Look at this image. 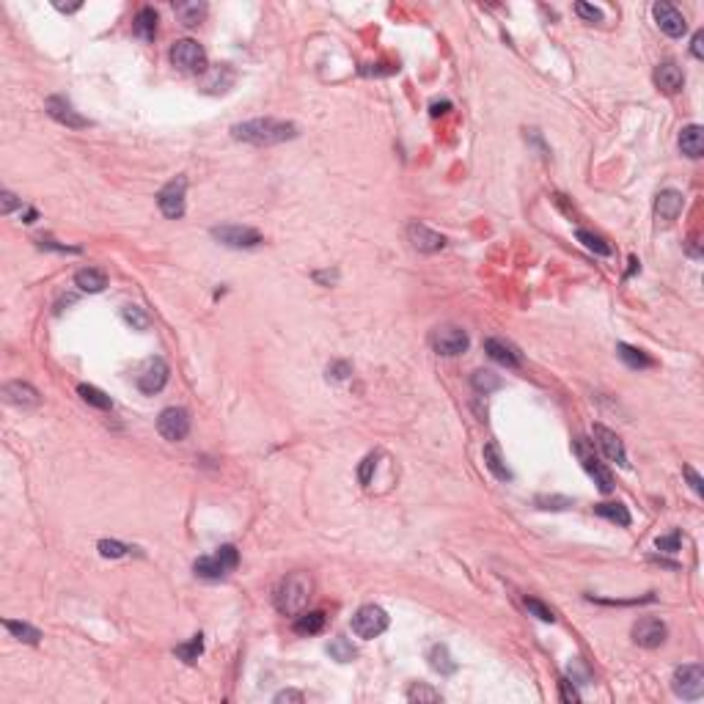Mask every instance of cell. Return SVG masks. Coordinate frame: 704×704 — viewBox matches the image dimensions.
Segmentation results:
<instances>
[{"mask_svg":"<svg viewBox=\"0 0 704 704\" xmlns=\"http://www.w3.org/2000/svg\"><path fill=\"white\" fill-rule=\"evenodd\" d=\"M3 627L17 639V641H25V644H39L42 639V630H36L33 624H28V622H14V619H6L3 622Z\"/></svg>","mask_w":704,"mask_h":704,"instance_id":"f1b7e54d","label":"cell"},{"mask_svg":"<svg viewBox=\"0 0 704 704\" xmlns=\"http://www.w3.org/2000/svg\"><path fill=\"white\" fill-rule=\"evenodd\" d=\"M157 432L171 443L185 440L190 432V413L185 407H166L157 418Z\"/></svg>","mask_w":704,"mask_h":704,"instance_id":"30bf717a","label":"cell"},{"mask_svg":"<svg viewBox=\"0 0 704 704\" xmlns=\"http://www.w3.org/2000/svg\"><path fill=\"white\" fill-rule=\"evenodd\" d=\"M537 503L542 506V509H567V506H572V501L570 498H542L539 496L537 498Z\"/></svg>","mask_w":704,"mask_h":704,"instance_id":"7dc6e473","label":"cell"},{"mask_svg":"<svg viewBox=\"0 0 704 704\" xmlns=\"http://www.w3.org/2000/svg\"><path fill=\"white\" fill-rule=\"evenodd\" d=\"M680 542H683V534L680 531H671L668 537H658V550H663V553H677L680 550Z\"/></svg>","mask_w":704,"mask_h":704,"instance_id":"b9f144b4","label":"cell"},{"mask_svg":"<svg viewBox=\"0 0 704 704\" xmlns=\"http://www.w3.org/2000/svg\"><path fill=\"white\" fill-rule=\"evenodd\" d=\"M168 374L171 372H168V363L163 361V358H149L144 366H141V372H138V377H135V383H138V388H141L144 394L154 396V394H160V391L166 388Z\"/></svg>","mask_w":704,"mask_h":704,"instance_id":"8fae6325","label":"cell"},{"mask_svg":"<svg viewBox=\"0 0 704 704\" xmlns=\"http://www.w3.org/2000/svg\"><path fill=\"white\" fill-rule=\"evenodd\" d=\"M468 344H471L468 333L462 328H457V325H440V328L432 331V347H435L437 355L454 358V355H462L468 350Z\"/></svg>","mask_w":704,"mask_h":704,"instance_id":"ba28073f","label":"cell"},{"mask_svg":"<svg viewBox=\"0 0 704 704\" xmlns=\"http://www.w3.org/2000/svg\"><path fill=\"white\" fill-rule=\"evenodd\" d=\"M652 14H655V22H658V28H661L666 36H671V39L685 36L688 22H685L683 11H677L671 3H655L652 6Z\"/></svg>","mask_w":704,"mask_h":704,"instance_id":"5bb4252c","label":"cell"},{"mask_svg":"<svg viewBox=\"0 0 704 704\" xmlns=\"http://www.w3.org/2000/svg\"><path fill=\"white\" fill-rule=\"evenodd\" d=\"M575 11H578V17H583V20L602 22V11L594 9V6H589V3H575Z\"/></svg>","mask_w":704,"mask_h":704,"instance_id":"ee69618b","label":"cell"},{"mask_svg":"<svg viewBox=\"0 0 704 704\" xmlns=\"http://www.w3.org/2000/svg\"><path fill=\"white\" fill-rule=\"evenodd\" d=\"M594 515L611 520V523H617V526H630V512H627V506H622V503H597V506H594Z\"/></svg>","mask_w":704,"mask_h":704,"instance_id":"1f68e13d","label":"cell"},{"mask_svg":"<svg viewBox=\"0 0 704 704\" xmlns=\"http://www.w3.org/2000/svg\"><path fill=\"white\" fill-rule=\"evenodd\" d=\"M680 149L690 160H699L704 154V129L699 124H688L680 132Z\"/></svg>","mask_w":704,"mask_h":704,"instance_id":"7402d4cb","label":"cell"},{"mask_svg":"<svg viewBox=\"0 0 704 704\" xmlns=\"http://www.w3.org/2000/svg\"><path fill=\"white\" fill-rule=\"evenodd\" d=\"M328 652H331L333 661L338 663H350L355 658V646H352L347 639H341V636H336L331 644H328Z\"/></svg>","mask_w":704,"mask_h":704,"instance_id":"8d00e7d4","label":"cell"},{"mask_svg":"<svg viewBox=\"0 0 704 704\" xmlns=\"http://www.w3.org/2000/svg\"><path fill=\"white\" fill-rule=\"evenodd\" d=\"M350 374H352V369L347 361H336V363L328 366V377H331V380H347Z\"/></svg>","mask_w":704,"mask_h":704,"instance_id":"bcb514c9","label":"cell"},{"mask_svg":"<svg viewBox=\"0 0 704 704\" xmlns=\"http://www.w3.org/2000/svg\"><path fill=\"white\" fill-rule=\"evenodd\" d=\"M44 107H47L50 119H55L58 124L69 127V129H83V127L91 124L88 119H83V116L72 107V102H69L66 97H50V100L44 102Z\"/></svg>","mask_w":704,"mask_h":704,"instance_id":"9a60e30c","label":"cell"},{"mask_svg":"<svg viewBox=\"0 0 704 704\" xmlns=\"http://www.w3.org/2000/svg\"><path fill=\"white\" fill-rule=\"evenodd\" d=\"M303 699H306V696H303L300 690H281V693H275V699H272V702L275 704H281V702H297L300 704Z\"/></svg>","mask_w":704,"mask_h":704,"instance_id":"816d5d0a","label":"cell"},{"mask_svg":"<svg viewBox=\"0 0 704 704\" xmlns=\"http://www.w3.org/2000/svg\"><path fill=\"white\" fill-rule=\"evenodd\" d=\"M526 608L537 617V619H542V622H556V614L545 605L542 600H537V597H526Z\"/></svg>","mask_w":704,"mask_h":704,"instance_id":"60d3db41","label":"cell"},{"mask_svg":"<svg viewBox=\"0 0 704 704\" xmlns=\"http://www.w3.org/2000/svg\"><path fill=\"white\" fill-rule=\"evenodd\" d=\"M484 465H487V471L498 479V481H509L512 479V471L506 468V462H503V454H501V449H498V443H487L484 446Z\"/></svg>","mask_w":704,"mask_h":704,"instance_id":"603a6c76","label":"cell"},{"mask_svg":"<svg viewBox=\"0 0 704 704\" xmlns=\"http://www.w3.org/2000/svg\"><path fill=\"white\" fill-rule=\"evenodd\" d=\"M666 636H668V630H666V624L661 619H655V617H644L633 624V641L644 646V649H655V646H661L666 641Z\"/></svg>","mask_w":704,"mask_h":704,"instance_id":"4fadbf2b","label":"cell"},{"mask_svg":"<svg viewBox=\"0 0 704 704\" xmlns=\"http://www.w3.org/2000/svg\"><path fill=\"white\" fill-rule=\"evenodd\" d=\"M575 237H578V242H583V248H589L592 253H597V256H611V245L602 240L600 234H592V231H586V228H578Z\"/></svg>","mask_w":704,"mask_h":704,"instance_id":"d6a6232c","label":"cell"},{"mask_svg":"<svg viewBox=\"0 0 704 704\" xmlns=\"http://www.w3.org/2000/svg\"><path fill=\"white\" fill-rule=\"evenodd\" d=\"M231 83H234V72H231L228 66H220V69H212L207 78H204L201 88H204L207 94H220V91H226Z\"/></svg>","mask_w":704,"mask_h":704,"instance_id":"83f0119b","label":"cell"},{"mask_svg":"<svg viewBox=\"0 0 704 704\" xmlns=\"http://www.w3.org/2000/svg\"><path fill=\"white\" fill-rule=\"evenodd\" d=\"M78 394L83 396V402H88L91 407H100V410H110L113 407V402H110V396L100 391V388H94V385H78Z\"/></svg>","mask_w":704,"mask_h":704,"instance_id":"836d02e7","label":"cell"},{"mask_svg":"<svg viewBox=\"0 0 704 704\" xmlns=\"http://www.w3.org/2000/svg\"><path fill=\"white\" fill-rule=\"evenodd\" d=\"M683 193L680 190H661L658 198H655V215L661 220H677L680 212H683Z\"/></svg>","mask_w":704,"mask_h":704,"instance_id":"44dd1931","label":"cell"},{"mask_svg":"<svg viewBox=\"0 0 704 704\" xmlns=\"http://www.w3.org/2000/svg\"><path fill=\"white\" fill-rule=\"evenodd\" d=\"M407 240H410V245L415 250H421V253H437V250L446 248V237L443 234H437L432 231L430 226H424V223H410L407 226Z\"/></svg>","mask_w":704,"mask_h":704,"instance_id":"2e32d148","label":"cell"},{"mask_svg":"<svg viewBox=\"0 0 704 704\" xmlns=\"http://www.w3.org/2000/svg\"><path fill=\"white\" fill-rule=\"evenodd\" d=\"M407 702H430V704H435V702H443V696L437 693V690H432V688H427V685H413L410 690H407Z\"/></svg>","mask_w":704,"mask_h":704,"instance_id":"f35d334b","label":"cell"},{"mask_svg":"<svg viewBox=\"0 0 704 704\" xmlns=\"http://www.w3.org/2000/svg\"><path fill=\"white\" fill-rule=\"evenodd\" d=\"M174 11H176V17L185 28H196L207 17V3H176Z\"/></svg>","mask_w":704,"mask_h":704,"instance_id":"484cf974","label":"cell"},{"mask_svg":"<svg viewBox=\"0 0 704 704\" xmlns=\"http://www.w3.org/2000/svg\"><path fill=\"white\" fill-rule=\"evenodd\" d=\"M311 589H314V583H311V578L306 572H292V575H287V578L275 586V594H272L278 614H284V617L303 614L311 600Z\"/></svg>","mask_w":704,"mask_h":704,"instance_id":"7a4b0ae2","label":"cell"},{"mask_svg":"<svg viewBox=\"0 0 704 704\" xmlns=\"http://www.w3.org/2000/svg\"><path fill=\"white\" fill-rule=\"evenodd\" d=\"M559 690H561V702H580V693L572 688V683L564 677V680H559Z\"/></svg>","mask_w":704,"mask_h":704,"instance_id":"c3c4849f","label":"cell"},{"mask_svg":"<svg viewBox=\"0 0 704 704\" xmlns=\"http://www.w3.org/2000/svg\"><path fill=\"white\" fill-rule=\"evenodd\" d=\"M100 553H102L105 559H119V556H127L132 548L129 545H122V542H116V539H102L100 545Z\"/></svg>","mask_w":704,"mask_h":704,"instance_id":"ab89813d","label":"cell"},{"mask_svg":"<svg viewBox=\"0 0 704 704\" xmlns=\"http://www.w3.org/2000/svg\"><path fill=\"white\" fill-rule=\"evenodd\" d=\"M185 190H187V179L185 176H176V179H171V182L157 193V207H160V212H163L166 218L176 220V218L185 215Z\"/></svg>","mask_w":704,"mask_h":704,"instance_id":"9c48e42d","label":"cell"},{"mask_svg":"<svg viewBox=\"0 0 704 704\" xmlns=\"http://www.w3.org/2000/svg\"><path fill=\"white\" fill-rule=\"evenodd\" d=\"M374 465H377V457L374 454H369L363 462H361V468H358V479H361V484H369V481H372Z\"/></svg>","mask_w":704,"mask_h":704,"instance_id":"f6af8a7d","label":"cell"},{"mask_svg":"<svg viewBox=\"0 0 704 704\" xmlns=\"http://www.w3.org/2000/svg\"><path fill=\"white\" fill-rule=\"evenodd\" d=\"M237 561H240V553H237V548L234 545H220L212 556H201V559H196L193 564V570H196V575H201V578H223L226 572H231L234 567H237Z\"/></svg>","mask_w":704,"mask_h":704,"instance_id":"277c9868","label":"cell"},{"mask_svg":"<svg viewBox=\"0 0 704 704\" xmlns=\"http://www.w3.org/2000/svg\"><path fill=\"white\" fill-rule=\"evenodd\" d=\"M484 352H487L496 363L506 366V369H518L520 363H523L518 347L509 344V341H503V338H487V341H484Z\"/></svg>","mask_w":704,"mask_h":704,"instance_id":"ac0fdd59","label":"cell"},{"mask_svg":"<svg viewBox=\"0 0 704 704\" xmlns=\"http://www.w3.org/2000/svg\"><path fill=\"white\" fill-rule=\"evenodd\" d=\"M231 138L253 146H275L297 138V124L284 119H250L231 127Z\"/></svg>","mask_w":704,"mask_h":704,"instance_id":"6da1fadb","label":"cell"},{"mask_svg":"<svg viewBox=\"0 0 704 704\" xmlns=\"http://www.w3.org/2000/svg\"><path fill=\"white\" fill-rule=\"evenodd\" d=\"M212 237L220 245H228V248H256V245H262V234L250 226H215Z\"/></svg>","mask_w":704,"mask_h":704,"instance_id":"7c38bea8","label":"cell"},{"mask_svg":"<svg viewBox=\"0 0 704 704\" xmlns=\"http://www.w3.org/2000/svg\"><path fill=\"white\" fill-rule=\"evenodd\" d=\"M55 9H58V11H78V9H80V3H78V6H63V3H55Z\"/></svg>","mask_w":704,"mask_h":704,"instance_id":"11a10c76","label":"cell"},{"mask_svg":"<svg viewBox=\"0 0 704 704\" xmlns=\"http://www.w3.org/2000/svg\"><path fill=\"white\" fill-rule=\"evenodd\" d=\"M617 352H619V358L630 366V369H646V366H652V358H649L644 350H639V347L617 344Z\"/></svg>","mask_w":704,"mask_h":704,"instance_id":"f546056e","label":"cell"},{"mask_svg":"<svg viewBox=\"0 0 704 704\" xmlns=\"http://www.w3.org/2000/svg\"><path fill=\"white\" fill-rule=\"evenodd\" d=\"M572 452H575V457H578L580 468L594 479V484L600 487L602 493H611V490L617 487V484H614V474L602 465L600 457H597V452H594V446H592L586 437H575V440H572Z\"/></svg>","mask_w":704,"mask_h":704,"instance_id":"3957f363","label":"cell"},{"mask_svg":"<svg viewBox=\"0 0 704 704\" xmlns=\"http://www.w3.org/2000/svg\"><path fill=\"white\" fill-rule=\"evenodd\" d=\"M322 627H325V614H322V611L297 614V619L292 624V630H294L297 636H316V633H322Z\"/></svg>","mask_w":704,"mask_h":704,"instance_id":"d4e9b609","label":"cell"},{"mask_svg":"<svg viewBox=\"0 0 704 704\" xmlns=\"http://www.w3.org/2000/svg\"><path fill=\"white\" fill-rule=\"evenodd\" d=\"M594 437H597V446L602 449V454L608 457L611 462H617L619 468H627V452H624V443L617 432H611L608 427L594 424Z\"/></svg>","mask_w":704,"mask_h":704,"instance_id":"e0dca14e","label":"cell"},{"mask_svg":"<svg viewBox=\"0 0 704 704\" xmlns=\"http://www.w3.org/2000/svg\"><path fill=\"white\" fill-rule=\"evenodd\" d=\"M122 319H124L132 331H146V328L151 325L149 314H146L141 306H124V309H122Z\"/></svg>","mask_w":704,"mask_h":704,"instance_id":"d590c367","label":"cell"},{"mask_svg":"<svg viewBox=\"0 0 704 704\" xmlns=\"http://www.w3.org/2000/svg\"><path fill=\"white\" fill-rule=\"evenodd\" d=\"M388 630V614L380 608V605H363V608H358L355 611V617H352V633L358 636V639H377V636H383Z\"/></svg>","mask_w":704,"mask_h":704,"instance_id":"5b68a950","label":"cell"},{"mask_svg":"<svg viewBox=\"0 0 704 704\" xmlns=\"http://www.w3.org/2000/svg\"><path fill=\"white\" fill-rule=\"evenodd\" d=\"M132 31H135V36L151 42L157 36V14H154V9H141L135 22H132Z\"/></svg>","mask_w":704,"mask_h":704,"instance_id":"4316f807","label":"cell"},{"mask_svg":"<svg viewBox=\"0 0 704 704\" xmlns=\"http://www.w3.org/2000/svg\"><path fill=\"white\" fill-rule=\"evenodd\" d=\"M690 53H693V58H704V33H702V31H696V33H693V42H690Z\"/></svg>","mask_w":704,"mask_h":704,"instance_id":"f5cc1de1","label":"cell"},{"mask_svg":"<svg viewBox=\"0 0 704 704\" xmlns=\"http://www.w3.org/2000/svg\"><path fill=\"white\" fill-rule=\"evenodd\" d=\"M3 396H6V402L17 405V407H36L39 405V391L33 385H28V383H20V380L6 383L3 385Z\"/></svg>","mask_w":704,"mask_h":704,"instance_id":"ffe728a7","label":"cell"},{"mask_svg":"<svg viewBox=\"0 0 704 704\" xmlns=\"http://www.w3.org/2000/svg\"><path fill=\"white\" fill-rule=\"evenodd\" d=\"M39 248H47V250H58V253H80V248H69V245H58L53 237H39Z\"/></svg>","mask_w":704,"mask_h":704,"instance_id":"681fc988","label":"cell"},{"mask_svg":"<svg viewBox=\"0 0 704 704\" xmlns=\"http://www.w3.org/2000/svg\"><path fill=\"white\" fill-rule=\"evenodd\" d=\"M36 220V209H25V223H33Z\"/></svg>","mask_w":704,"mask_h":704,"instance_id":"9f6ffc18","label":"cell"},{"mask_svg":"<svg viewBox=\"0 0 704 704\" xmlns=\"http://www.w3.org/2000/svg\"><path fill=\"white\" fill-rule=\"evenodd\" d=\"M471 383H474V388H476L479 394H484V396L490 394V391H496V388H501V380H498L493 372H484V369H479Z\"/></svg>","mask_w":704,"mask_h":704,"instance_id":"74e56055","label":"cell"},{"mask_svg":"<svg viewBox=\"0 0 704 704\" xmlns=\"http://www.w3.org/2000/svg\"><path fill=\"white\" fill-rule=\"evenodd\" d=\"M683 474H685V476H688V481H690V490H693L696 496H702V493H704V487H702V476H699V474H696V471H693L690 465H685V468H683Z\"/></svg>","mask_w":704,"mask_h":704,"instance_id":"f907efd6","label":"cell"},{"mask_svg":"<svg viewBox=\"0 0 704 704\" xmlns=\"http://www.w3.org/2000/svg\"><path fill=\"white\" fill-rule=\"evenodd\" d=\"M446 107H449V102H443V105H432V116H440V113H446Z\"/></svg>","mask_w":704,"mask_h":704,"instance_id":"db71d44e","label":"cell"},{"mask_svg":"<svg viewBox=\"0 0 704 704\" xmlns=\"http://www.w3.org/2000/svg\"><path fill=\"white\" fill-rule=\"evenodd\" d=\"M171 61L182 72H207V53L193 39H179L171 47Z\"/></svg>","mask_w":704,"mask_h":704,"instance_id":"52a82bcc","label":"cell"},{"mask_svg":"<svg viewBox=\"0 0 704 704\" xmlns=\"http://www.w3.org/2000/svg\"><path fill=\"white\" fill-rule=\"evenodd\" d=\"M174 652H176V658H179V661L196 663L198 661V655L204 652V636H201V633H198V636H193L187 644H179Z\"/></svg>","mask_w":704,"mask_h":704,"instance_id":"e575fe53","label":"cell"},{"mask_svg":"<svg viewBox=\"0 0 704 704\" xmlns=\"http://www.w3.org/2000/svg\"><path fill=\"white\" fill-rule=\"evenodd\" d=\"M75 284L88 294H97V292H102L107 287V275L97 267H83L75 272Z\"/></svg>","mask_w":704,"mask_h":704,"instance_id":"cb8c5ba5","label":"cell"},{"mask_svg":"<svg viewBox=\"0 0 704 704\" xmlns=\"http://www.w3.org/2000/svg\"><path fill=\"white\" fill-rule=\"evenodd\" d=\"M685 83V75L683 69L677 66L674 61H663L655 66V85L666 91V94H677Z\"/></svg>","mask_w":704,"mask_h":704,"instance_id":"d6986e66","label":"cell"},{"mask_svg":"<svg viewBox=\"0 0 704 704\" xmlns=\"http://www.w3.org/2000/svg\"><path fill=\"white\" fill-rule=\"evenodd\" d=\"M20 204H22V198H17L11 190H3V193H0V212H3V215H11L14 207H20Z\"/></svg>","mask_w":704,"mask_h":704,"instance_id":"7bdbcfd3","label":"cell"},{"mask_svg":"<svg viewBox=\"0 0 704 704\" xmlns=\"http://www.w3.org/2000/svg\"><path fill=\"white\" fill-rule=\"evenodd\" d=\"M430 666L440 671V674H454L457 671V663L452 661V655H449V649L443 646V644H435L432 649H430Z\"/></svg>","mask_w":704,"mask_h":704,"instance_id":"4dcf8cb0","label":"cell"},{"mask_svg":"<svg viewBox=\"0 0 704 704\" xmlns=\"http://www.w3.org/2000/svg\"><path fill=\"white\" fill-rule=\"evenodd\" d=\"M671 688L677 696L683 699H702L704 696V668L699 663H688L680 666L671 677Z\"/></svg>","mask_w":704,"mask_h":704,"instance_id":"8992f818","label":"cell"}]
</instances>
